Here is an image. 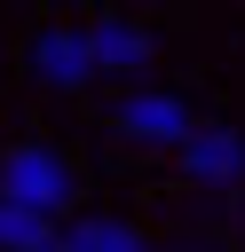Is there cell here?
Here are the masks:
<instances>
[{"label": "cell", "instance_id": "6da1fadb", "mask_svg": "<svg viewBox=\"0 0 245 252\" xmlns=\"http://www.w3.org/2000/svg\"><path fill=\"white\" fill-rule=\"evenodd\" d=\"M0 197L24 205V213H40V220H55L71 205V165L47 142H16V150H0Z\"/></svg>", "mask_w": 245, "mask_h": 252}, {"label": "cell", "instance_id": "7a4b0ae2", "mask_svg": "<svg viewBox=\"0 0 245 252\" xmlns=\"http://www.w3.org/2000/svg\"><path fill=\"white\" fill-rule=\"evenodd\" d=\"M111 118H119V134H126V142H158V150H182V142L198 134V118H190V102H182V94H126Z\"/></svg>", "mask_w": 245, "mask_h": 252}, {"label": "cell", "instance_id": "3957f363", "mask_svg": "<svg viewBox=\"0 0 245 252\" xmlns=\"http://www.w3.org/2000/svg\"><path fill=\"white\" fill-rule=\"evenodd\" d=\"M182 173L205 181V189H237L245 181V134L237 126H198L182 142Z\"/></svg>", "mask_w": 245, "mask_h": 252}, {"label": "cell", "instance_id": "277c9868", "mask_svg": "<svg viewBox=\"0 0 245 252\" xmlns=\"http://www.w3.org/2000/svg\"><path fill=\"white\" fill-rule=\"evenodd\" d=\"M32 71H40L47 87H63V94H71V87H87V79H95L87 32H63V24H55V32H40V39H32Z\"/></svg>", "mask_w": 245, "mask_h": 252}, {"label": "cell", "instance_id": "5b68a950", "mask_svg": "<svg viewBox=\"0 0 245 252\" xmlns=\"http://www.w3.org/2000/svg\"><path fill=\"white\" fill-rule=\"evenodd\" d=\"M87 55H95V71H142L150 63V32L126 24V16H95L87 24Z\"/></svg>", "mask_w": 245, "mask_h": 252}, {"label": "cell", "instance_id": "8992f818", "mask_svg": "<svg viewBox=\"0 0 245 252\" xmlns=\"http://www.w3.org/2000/svg\"><path fill=\"white\" fill-rule=\"evenodd\" d=\"M47 236H55V220H40V213L0 197V252H47Z\"/></svg>", "mask_w": 245, "mask_h": 252}, {"label": "cell", "instance_id": "52a82bcc", "mask_svg": "<svg viewBox=\"0 0 245 252\" xmlns=\"http://www.w3.org/2000/svg\"><path fill=\"white\" fill-rule=\"evenodd\" d=\"M63 236H71L79 252H150V244H142V236H134L126 220H71Z\"/></svg>", "mask_w": 245, "mask_h": 252}, {"label": "cell", "instance_id": "ba28073f", "mask_svg": "<svg viewBox=\"0 0 245 252\" xmlns=\"http://www.w3.org/2000/svg\"><path fill=\"white\" fill-rule=\"evenodd\" d=\"M47 252H79V244H71V236H63V228H55V236H47Z\"/></svg>", "mask_w": 245, "mask_h": 252}]
</instances>
